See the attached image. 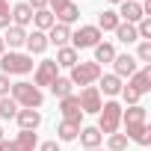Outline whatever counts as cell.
Instances as JSON below:
<instances>
[{
	"label": "cell",
	"instance_id": "obj_4",
	"mask_svg": "<svg viewBox=\"0 0 151 151\" xmlns=\"http://www.w3.org/2000/svg\"><path fill=\"white\" fill-rule=\"evenodd\" d=\"M101 74H104V71H101L98 62H77V65L71 68V77H68V80H71L74 86H92Z\"/></svg>",
	"mask_w": 151,
	"mask_h": 151
},
{
	"label": "cell",
	"instance_id": "obj_24",
	"mask_svg": "<svg viewBox=\"0 0 151 151\" xmlns=\"http://www.w3.org/2000/svg\"><path fill=\"white\" fill-rule=\"evenodd\" d=\"M119 24H122V21H119V15H116V12H113V9H104V12H101V18H98V24H95V27H98V30H101V33H107V30H116V27H119Z\"/></svg>",
	"mask_w": 151,
	"mask_h": 151
},
{
	"label": "cell",
	"instance_id": "obj_34",
	"mask_svg": "<svg viewBox=\"0 0 151 151\" xmlns=\"http://www.w3.org/2000/svg\"><path fill=\"white\" fill-rule=\"evenodd\" d=\"M68 3H71V0H47V12H53V15H56V12H59V9H65Z\"/></svg>",
	"mask_w": 151,
	"mask_h": 151
},
{
	"label": "cell",
	"instance_id": "obj_17",
	"mask_svg": "<svg viewBox=\"0 0 151 151\" xmlns=\"http://www.w3.org/2000/svg\"><path fill=\"white\" fill-rule=\"evenodd\" d=\"M12 24H15V27L33 24V9H30L27 3H15V6H12Z\"/></svg>",
	"mask_w": 151,
	"mask_h": 151
},
{
	"label": "cell",
	"instance_id": "obj_6",
	"mask_svg": "<svg viewBox=\"0 0 151 151\" xmlns=\"http://www.w3.org/2000/svg\"><path fill=\"white\" fill-rule=\"evenodd\" d=\"M56 77H59V65H56L53 59H45V62H39V68H36L33 86H50Z\"/></svg>",
	"mask_w": 151,
	"mask_h": 151
},
{
	"label": "cell",
	"instance_id": "obj_18",
	"mask_svg": "<svg viewBox=\"0 0 151 151\" xmlns=\"http://www.w3.org/2000/svg\"><path fill=\"white\" fill-rule=\"evenodd\" d=\"M80 142H83V148H101V139H104V133L98 130V127H80Z\"/></svg>",
	"mask_w": 151,
	"mask_h": 151
},
{
	"label": "cell",
	"instance_id": "obj_41",
	"mask_svg": "<svg viewBox=\"0 0 151 151\" xmlns=\"http://www.w3.org/2000/svg\"><path fill=\"white\" fill-rule=\"evenodd\" d=\"M110 3H122V0H110Z\"/></svg>",
	"mask_w": 151,
	"mask_h": 151
},
{
	"label": "cell",
	"instance_id": "obj_14",
	"mask_svg": "<svg viewBox=\"0 0 151 151\" xmlns=\"http://www.w3.org/2000/svg\"><path fill=\"white\" fill-rule=\"evenodd\" d=\"M59 68H74L80 62V56H77V50H74L71 45H65V47H56V59H53Z\"/></svg>",
	"mask_w": 151,
	"mask_h": 151
},
{
	"label": "cell",
	"instance_id": "obj_5",
	"mask_svg": "<svg viewBox=\"0 0 151 151\" xmlns=\"http://www.w3.org/2000/svg\"><path fill=\"white\" fill-rule=\"evenodd\" d=\"M71 47L74 50H80V47H95L98 42H101V30L95 27V24H86V27H80L77 33H71Z\"/></svg>",
	"mask_w": 151,
	"mask_h": 151
},
{
	"label": "cell",
	"instance_id": "obj_37",
	"mask_svg": "<svg viewBox=\"0 0 151 151\" xmlns=\"http://www.w3.org/2000/svg\"><path fill=\"white\" fill-rule=\"evenodd\" d=\"M0 151H18V145L12 139H0Z\"/></svg>",
	"mask_w": 151,
	"mask_h": 151
},
{
	"label": "cell",
	"instance_id": "obj_32",
	"mask_svg": "<svg viewBox=\"0 0 151 151\" xmlns=\"http://www.w3.org/2000/svg\"><path fill=\"white\" fill-rule=\"evenodd\" d=\"M136 62H151V42H139V47H136V56H133Z\"/></svg>",
	"mask_w": 151,
	"mask_h": 151
},
{
	"label": "cell",
	"instance_id": "obj_40",
	"mask_svg": "<svg viewBox=\"0 0 151 151\" xmlns=\"http://www.w3.org/2000/svg\"><path fill=\"white\" fill-rule=\"evenodd\" d=\"M86 151H101V148H86Z\"/></svg>",
	"mask_w": 151,
	"mask_h": 151
},
{
	"label": "cell",
	"instance_id": "obj_12",
	"mask_svg": "<svg viewBox=\"0 0 151 151\" xmlns=\"http://www.w3.org/2000/svg\"><path fill=\"white\" fill-rule=\"evenodd\" d=\"M68 42H71V27H65V24H53V27L47 30V45L65 47Z\"/></svg>",
	"mask_w": 151,
	"mask_h": 151
},
{
	"label": "cell",
	"instance_id": "obj_26",
	"mask_svg": "<svg viewBox=\"0 0 151 151\" xmlns=\"http://www.w3.org/2000/svg\"><path fill=\"white\" fill-rule=\"evenodd\" d=\"M15 145H18V151H36L39 139H36V133H33V130H21V133H18V139H15Z\"/></svg>",
	"mask_w": 151,
	"mask_h": 151
},
{
	"label": "cell",
	"instance_id": "obj_19",
	"mask_svg": "<svg viewBox=\"0 0 151 151\" xmlns=\"http://www.w3.org/2000/svg\"><path fill=\"white\" fill-rule=\"evenodd\" d=\"M101 86H98V92H104V95H119L122 92V80L116 77V74H101Z\"/></svg>",
	"mask_w": 151,
	"mask_h": 151
},
{
	"label": "cell",
	"instance_id": "obj_22",
	"mask_svg": "<svg viewBox=\"0 0 151 151\" xmlns=\"http://www.w3.org/2000/svg\"><path fill=\"white\" fill-rule=\"evenodd\" d=\"M116 36H119V42H124V45H133V42H139V36H136V24H119L116 30H113Z\"/></svg>",
	"mask_w": 151,
	"mask_h": 151
},
{
	"label": "cell",
	"instance_id": "obj_42",
	"mask_svg": "<svg viewBox=\"0 0 151 151\" xmlns=\"http://www.w3.org/2000/svg\"><path fill=\"white\" fill-rule=\"evenodd\" d=\"M0 139H3V127H0Z\"/></svg>",
	"mask_w": 151,
	"mask_h": 151
},
{
	"label": "cell",
	"instance_id": "obj_21",
	"mask_svg": "<svg viewBox=\"0 0 151 151\" xmlns=\"http://www.w3.org/2000/svg\"><path fill=\"white\" fill-rule=\"evenodd\" d=\"M77 133H80V124L77 122H59V127H56V136L62 139V142H71V139H77Z\"/></svg>",
	"mask_w": 151,
	"mask_h": 151
},
{
	"label": "cell",
	"instance_id": "obj_35",
	"mask_svg": "<svg viewBox=\"0 0 151 151\" xmlns=\"http://www.w3.org/2000/svg\"><path fill=\"white\" fill-rule=\"evenodd\" d=\"M9 89H12L9 74H0V98H6V95H9Z\"/></svg>",
	"mask_w": 151,
	"mask_h": 151
},
{
	"label": "cell",
	"instance_id": "obj_3",
	"mask_svg": "<svg viewBox=\"0 0 151 151\" xmlns=\"http://www.w3.org/2000/svg\"><path fill=\"white\" fill-rule=\"evenodd\" d=\"M101 119H98V130L101 133H116L119 130V124H122V104H116V101H107V104H101V113H98Z\"/></svg>",
	"mask_w": 151,
	"mask_h": 151
},
{
	"label": "cell",
	"instance_id": "obj_9",
	"mask_svg": "<svg viewBox=\"0 0 151 151\" xmlns=\"http://www.w3.org/2000/svg\"><path fill=\"white\" fill-rule=\"evenodd\" d=\"M59 113H62V119H65V122H77V124H80V119H83V110H80V101H77V95L59 98Z\"/></svg>",
	"mask_w": 151,
	"mask_h": 151
},
{
	"label": "cell",
	"instance_id": "obj_33",
	"mask_svg": "<svg viewBox=\"0 0 151 151\" xmlns=\"http://www.w3.org/2000/svg\"><path fill=\"white\" fill-rule=\"evenodd\" d=\"M122 98H124V101H127V104L133 107V104H139V98H142V95H136V92H133L130 86H122Z\"/></svg>",
	"mask_w": 151,
	"mask_h": 151
},
{
	"label": "cell",
	"instance_id": "obj_10",
	"mask_svg": "<svg viewBox=\"0 0 151 151\" xmlns=\"http://www.w3.org/2000/svg\"><path fill=\"white\" fill-rule=\"evenodd\" d=\"M136 95H145V92H151V65H145V68H136L133 74H130V83H127Z\"/></svg>",
	"mask_w": 151,
	"mask_h": 151
},
{
	"label": "cell",
	"instance_id": "obj_16",
	"mask_svg": "<svg viewBox=\"0 0 151 151\" xmlns=\"http://www.w3.org/2000/svg\"><path fill=\"white\" fill-rule=\"evenodd\" d=\"M24 42H27V30L9 24V27H6V36H3V45H9V47H24Z\"/></svg>",
	"mask_w": 151,
	"mask_h": 151
},
{
	"label": "cell",
	"instance_id": "obj_27",
	"mask_svg": "<svg viewBox=\"0 0 151 151\" xmlns=\"http://www.w3.org/2000/svg\"><path fill=\"white\" fill-rule=\"evenodd\" d=\"M71 86H74V83H71L68 77H56V80L50 83V92H53L56 98H68V95H71Z\"/></svg>",
	"mask_w": 151,
	"mask_h": 151
},
{
	"label": "cell",
	"instance_id": "obj_20",
	"mask_svg": "<svg viewBox=\"0 0 151 151\" xmlns=\"http://www.w3.org/2000/svg\"><path fill=\"white\" fill-rule=\"evenodd\" d=\"M33 24H36V30L47 33V30L56 24V18H53V12H47V9H36V12H33Z\"/></svg>",
	"mask_w": 151,
	"mask_h": 151
},
{
	"label": "cell",
	"instance_id": "obj_30",
	"mask_svg": "<svg viewBox=\"0 0 151 151\" xmlns=\"http://www.w3.org/2000/svg\"><path fill=\"white\" fill-rule=\"evenodd\" d=\"M12 24V6H9V0H0V27H9Z\"/></svg>",
	"mask_w": 151,
	"mask_h": 151
},
{
	"label": "cell",
	"instance_id": "obj_15",
	"mask_svg": "<svg viewBox=\"0 0 151 151\" xmlns=\"http://www.w3.org/2000/svg\"><path fill=\"white\" fill-rule=\"evenodd\" d=\"M18 124H21V130H36L39 124H42V113L39 110H18Z\"/></svg>",
	"mask_w": 151,
	"mask_h": 151
},
{
	"label": "cell",
	"instance_id": "obj_23",
	"mask_svg": "<svg viewBox=\"0 0 151 151\" xmlns=\"http://www.w3.org/2000/svg\"><path fill=\"white\" fill-rule=\"evenodd\" d=\"M53 18H56V24H65V27H71L74 21L80 18V9L74 6V3H68V6H65V9H59V12H56Z\"/></svg>",
	"mask_w": 151,
	"mask_h": 151
},
{
	"label": "cell",
	"instance_id": "obj_1",
	"mask_svg": "<svg viewBox=\"0 0 151 151\" xmlns=\"http://www.w3.org/2000/svg\"><path fill=\"white\" fill-rule=\"evenodd\" d=\"M9 98L21 107V110H39L42 104H45V95H42V89L39 86H33V83H12V89H9Z\"/></svg>",
	"mask_w": 151,
	"mask_h": 151
},
{
	"label": "cell",
	"instance_id": "obj_36",
	"mask_svg": "<svg viewBox=\"0 0 151 151\" xmlns=\"http://www.w3.org/2000/svg\"><path fill=\"white\" fill-rule=\"evenodd\" d=\"M27 6L36 12V9H47V0H27Z\"/></svg>",
	"mask_w": 151,
	"mask_h": 151
},
{
	"label": "cell",
	"instance_id": "obj_13",
	"mask_svg": "<svg viewBox=\"0 0 151 151\" xmlns=\"http://www.w3.org/2000/svg\"><path fill=\"white\" fill-rule=\"evenodd\" d=\"M24 47L30 50V56H33V53H45V50H47V33H42V30H33V33H27V42H24Z\"/></svg>",
	"mask_w": 151,
	"mask_h": 151
},
{
	"label": "cell",
	"instance_id": "obj_8",
	"mask_svg": "<svg viewBox=\"0 0 151 151\" xmlns=\"http://www.w3.org/2000/svg\"><path fill=\"white\" fill-rule=\"evenodd\" d=\"M77 101H80L83 113H101V92H98V86H83Z\"/></svg>",
	"mask_w": 151,
	"mask_h": 151
},
{
	"label": "cell",
	"instance_id": "obj_25",
	"mask_svg": "<svg viewBox=\"0 0 151 151\" xmlns=\"http://www.w3.org/2000/svg\"><path fill=\"white\" fill-rule=\"evenodd\" d=\"M113 59H116V47L107 45V42H98V45H95V59H92V62L101 65V62H113Z\"/></svg>",
	"mask_w": 151,
	"mask_h": 151
},
{
	"label": "cell",
	"instance_id": "obj_31",
	"mask_svg": "<svg viewBox=\"0 0 151 151\" xmlns=\"http://www.w3.org/2000/svg\"><path fill=\"white\" fill-rule=\"evenodd\" d=\"M136 36H139V42H148V39H151V18H148V15L136 24Z\"/></svg>",
	"mask_w": 151,
	"mask_h": 151
},
{
	"label": "cell",
	"instance_id": "obj_39",
	"mask_svg": "<svg viewBox=\"0 0 151 151\" xmlns=\"http://www.w3.org/2000/svg\"><path fill=\"white\" fill-rule=\"evenodd\" d=\"M6 53V45H3V36H0V56H3Z\"/></svg>",
	"mask_w": 151,
	"mask_h": 151
},
{
	"label": "cell",
	"instance_id": "obj_7",
	"mask_svg": "<svg viewBox=\"0 0 151 151\" xmlns=\"http://www.w3.org/2000/svg\"><path fill=\"white\" fill-rule=\"evenodd\" d=\"M116 15H119V21H124V24H139V21L145 18L142 3H136V0H122Z\"/></svg>",
	"mask_w": 151,
	"mask_h": 151
},
{
	"label": "cell",
	"instance_id": "obj_11",
	"mask_svg": "<svg viewBox=\"0 0 151 151\" xmlns=\"http://www.w3.org/2000/svg\"><path fill=\"white\" fill-rule=\"evenodd\" d=\"M113 65H116V77L119 80H124V77H130V74L136 71V59L130 56V53H116V59H113Z\"/></svg>",
	"mask_w": 151,
	"mask_h": 151
},
{
	"label": "cell",
	"instance_id": "obj_2",
	"mask_svg": "<svg viewBox=\"0 0 151 151\" xmlns=\"http://www.w3.org/2000/svg\"><path fill=\"white\" fill-rule=\"evenodd\" d=\"M33 71V56L30 53H3L0 56V74H30Z\"/></svg>",
	"mask_w": 151,
	"mask_h": 151
},
{
	"label": "cell",
	"instance_id": "obj_38",
	"mask_svg": "<svg viewBox=\"0 0 151 151\" xmlns=\"http://www.w3.org/2000/svg\"><path fill=\"white\" fill-rule=\"evenodd\" d=\"M42 151H59V145H56V139H53V142H45V145H42Z\"/></svg>",
	"mask_w": 151,
	"mask_h": 151
},
{
	"label": "cell",
	"instance_id": "obj_28",
	"mask_svg": "<svg viewBox=\"0 0 151 151\" xmlns=\"http://www.w3.org/2000/svg\"><path fill=\"white\" fill-rule=\"evenodd\" d=\"M18 110H21V107H18L9 95H6V98H0V119H15Z\"/></svg>",
	"mask_w": 151,
	"mask_h": 151
},
{
	"label": "cell",
	"instance_id": "obj_29",
	"mask_svg": "<svg viewBox=\"0 0 151 151\" xmlns=\"http://www.w3.org/2000/svg\"><path fill=\"white\" fill-rule=\"evenodd\" d=\"M110 151H127V136L124 133H110Z\"/></svg>",
	"mask_w": 151,
	"mask_h": 151
}]
</instances>
